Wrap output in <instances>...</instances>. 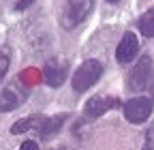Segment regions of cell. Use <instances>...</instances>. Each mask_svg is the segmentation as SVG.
I'll list each match as a JSON object with an SVG mask.
<instances>
[{
	"label": "cell",
	"mask_w": 154,
	"mask_h": 150,
	"mask_svg": "<svg viewBox=\"0 0 154 150\" xmlns=\"http://www.w3.org/2000/svg\"><path fill=\"white\" fill-rule=\"evenodd\" d=\"M92 9H94V0H69L60 13V26L64 30L77 28L90 15Z\"/></svg>",
	"instance_id": "6da1fadb"
},
{
	"label": "cell",
	"mask_w": 154,
	"mask_h": 150,
	"mask_svg": "<svg viewBox=\"0 0 154 150\" xmlns=\"http://www.w3.org/2000/svg\"><path fill=\"white\" fill-rule=\"evenodd\" d=\"M101 73H103V67L99 60H86L82 62L79 67H77V71L73 73V90L77 92V95H82V92H86L88 88H92L96 82H99L101 77Z\"/></svg>",
	"instance_id": "7a4b0ae2"
},
{
	"label": "cell",
	"mask_w": 154,
	"mask_h": 150,
	"mask_svg": "<svg viewBox=\"0 0 154 150\" xmlns=\"http://www.w3.org/2000/svg\"><path fill=\"white\" fill-rule=\"evenodd\" d=\"M122 107H124V118H126L131 124H141V122H146V120L152 116L154 103H152V99H148V97H133V99H128Z\"/></svg>",
	"instance_id": "3957f363"
},
{
	"label": "cell",
	"mask_w": 154,
	"mask_h": 150,
	"mask_svg": "<svg viewBox=\"0 0 154 150\" xmlns=\"http://www.w3.org/2000/svg\"><path fill=\"white\" fill-rule=\"evenodd\" d=\"M150 75H152V58L150 56H141V58L135 62L131 75H128V88L139 92V90H146V86L150 84Z\"/></svg>",
	"instance_id": "277c9868"
},
{
	"label": "cell",
	"mask_w": 154,
	"mask_h": 150,
	"mask_svg": "<svg viewBox=\"0 0 154 150\" xmlns=\"http://www.w3.org/2000/svg\"><path fill=\"white\" fill-rule=\"evenodd\" d=\"M137 52H139V39L133 32H126L122 36V41L118 43V47H116V58H118L120 64H126L137 56Z\"/></svg>",
	"instance_id": "5b68a950"
},
{
	"label": "cell",
	"mask_w": 154,
	"mask_h": 150,
	"mask_svg": "<svg viewBox=\"0 0 154 150\" xmlns=\"http://www.w3.org/2000/svg\"><path fill=\"white\" fill-rule=\"evenodd\" d=\"M113 105H118V99H111V97H103V95H96L86 103V116L88 118H99L103 116L107 109H111Z\"/></svg>",
	"instance_id": "8992f818"
},
{
	"label": "cell",
	"mask_w": 154,
	"mask_h": 150,
	"mask_svg": "<svg viewBox=\"0 0 154 150\" xmlns=\"http://www.w3.org/2000/svg\"><path fill=\"white\" fill-rule=\"evenodd\" d=\"M43 80H45V84L47 86H51V88H58V86H62L64 84V80H66V67L64 64H47L45 69H43Z\"/></svg>",
	"instance_id": "52a82bcc"
},
{
	"label": "cell",
	"mask_w": 154,
	"mask_h": 150,
	"mask_svg": "<svg viewBox=\"0 0 154 150\" xmlns=\"http://www.w3.org/2000/svg\"><path fill=\"white\" fill-rule=\"evenodd\" d=\"M64 120H66V114H60V116H51V118L43 120V124L38 127V133H41V137H43V139H49L51 135H56L58 131L62 129Z\"/></svg>",
	"instance_id": "ba28073f"
},
{
	"label": "cell",
	"mask_w": 154,
	"mask_h": 150,
	"mask_svg": "<svg viewBox=\"0 0 154 150\" xmlns=\"http://www.w3.org/2000/svg\"><path fill=\"white\" fill-rule=\"evenodd\" d=\"M19 103H22V95H17L15 88H7V90L0 92V111H2V114L17 109Z\"/></svg>",
	"instance_id": "9c48e42d"
},
{
	"label": "cell",
	"mask_w": 154,
	"mask_h": 150,
	"mask_svg": "<svg viewBox=\"0 0 154 150\" xmlns=\"http://www.w3.org/2000/svg\"><path fill=\"white\" fill-rule=\"evenodd\" d=\"M139 30L146 39H152L154 36V7L148 9L141 17H139Z\"/></svg>",
	"instance_id": "30bf717a"
},
{
	"label": "cell",
	"mask_w": 154,
	"mask_h": 150,
	"mask_svg": "<svg viewBox=\"0 0 154 150\" xmlns=\"http://www.w3.org/2000/svg\"><path fill=\"white\" fill-rule=\"evenodd\" d=\"M36 124H43V118H38V116L22 118V120H17V122L11 127V133H13V135H19V133H24V131H30V129H34Z\"/></svg>",
	"instance_id": "8fae6325"
},
{
	"label": "cell",
	"mask_w": 154,
	"mask_h": 150,
	"mask_svg": "<svg viewBox=\"0 0 154 150\" xmlns=\"http://www.w3.org/2000/svg\"><path fill=\"white\" fill-rule=\"evenodd\" d=\"M9 64H11V58H9V52L0 49V82L5 80V75L9 71Z\"/></svg>",
	"instance_id": "7c38bea8"
},
{
	"label": "cell",
	"mask_w": 154,
	"mask_h": 150,
	"mask_svg": "<svg viewBox=\"0 0 154 150\" xmlns=\"http://www.w3.org/2000/svg\"><path fill=\"white\" fill-rule=\"evenodd\" d=\"M141 150H154V122L146 129V144Z\"/></svg>",
	"instance_id": "4fadbf2b"
},
{
	"label": "cell",
	"mask_w": 154,
	"mask_h": 150,
	"mask_svg": "<svg viewBox=\"0 0 154 150\" xmlns=\"http://www.w3.org/2000/svg\"><path fill=\"white\" fill-rule=\"evenodd\" d=\"M32 2H34V0H17L15 9H17V11H24V9H28V7H30Z\"/></svg>",
	"instance_id": "5bb4252c"
},
{
	"label": "cell",
	"mask_w": 154,
	"mask_h": 150,
	"mask_svg": "<svg viewBox=\"0 0 154 150\" xmlns=\"http://www.w3.org/2000/svg\"><path fill=\"white\" fill-rule=\"evenodd\" d=\"M19 150H38V144L36 142H24L19 146Z\"/></svg>",
	"instance_id": "9a60e30c"
},
{
	"label": "cell",
	"mask_w": 154,
	"mask_h": 150,
	"mask_svg": "<svg viewBox=\"0 0 154 150\" xmlns=\"http://www.w3.org/2000/svg\"><path fill=\"white\" fill-rule=\"evenodd\" d=\"M107 2H118V0H107Z\"/></svg>",
	"instance_id": "2e32d148"
}]
</instances>
